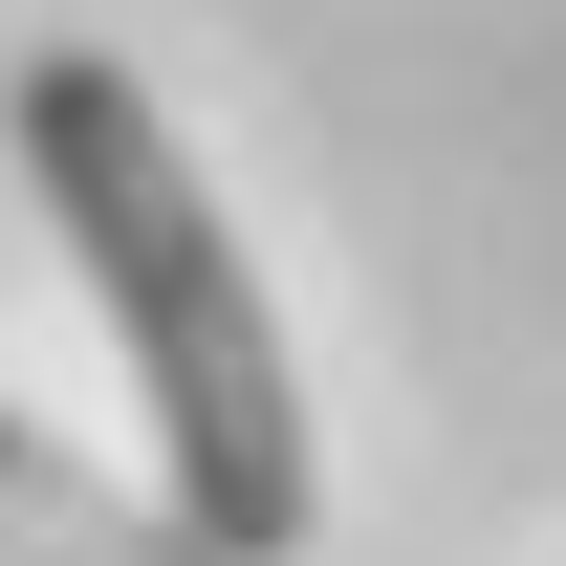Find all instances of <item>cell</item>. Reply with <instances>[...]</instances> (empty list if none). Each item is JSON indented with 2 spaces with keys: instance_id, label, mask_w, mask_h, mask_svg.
Here are the masks:
<instances>
[{
  "instance_id": "6da1fadb",
  "label": "cell",
  "mask_w": 566,
  "mask_h": 566,
  "mask_svg": "<svg viewBox=\"0 0 566 566\" xmlns=\"http://www.w3.org/2000/svg\"><path fill=\"white\" fill-rule=\"evenodd\" d=\"M0 109H22V175H44L87 305H109V349H132V392H153V501H175L218 566H305V523H327L305 370H283V305H262V262H240V218L197 197L175 109H153L109 44H22Z\"/></svg>"
},
{
  "instance_id": "7a4b0ae2",
  "label": "cell",
  "mask_w": 566,
  "mask_h": 566,
  "mask_svg": "<svg viewBox=\"0 0 566 566\" xmlns=\"http://www.w3.org/2000/svg\"><path fill=\"white\" fill-rule=\"evenodd\" d=\"M0 566H218L197 523L153 480H109V458H66L44 415H0Z\"/></svg>"
}]
</instances>
